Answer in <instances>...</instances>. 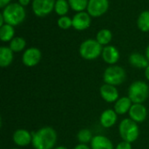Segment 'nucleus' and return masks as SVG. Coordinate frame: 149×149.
I'll return each mask as SVG.
<instances>
[{"instance_id": "f03ea898", "label": "nucleus", "mask_w": 149, "mask_h": 149, "mask_svg": "<svg viewBox=\"0 0 149 149\" xmlns=\"http://www.w3.org/2000/svg\"><path fill=\"white\" fill-rule=\"evenodd\" d=\"M2 15L4 18L5 24L16 26L20 25L26 17L24 7L18 3H10L3 9Z\"/></svg>"}, {"instance_id": "4468645a", "label": "nucleus", "mask_w": 149, "mask_h": 149, "mask_svg": "<svg viewBox=\"0 0 149 149\" xmlns=\"http://www.w3.org/2000/svg\"><path fill=\"white\" fill-rule=\"evenodd\" d=\"M101 57L107 64H109L110 66L116 65L120 60V52L114 46L108 45L103 47Z\"/></svg>"}, {"instance_id": "1a4fd4ad", "label": "nucleus", "mask_w": 149, "mask_h": 149, "mask_svg": "<svg viewBox=\"0 0 149 149\" xmlns=\"http://www.w3.org/2000/svg\"><path fill=\"white\" fill-rule=\"evenodd\" d=\"M42 59V53L37 47H29L25 49L22 55V62L28 68L37 66Z\"/></svg>"}, {"instance_id": "5701e85b", "label": "nucleus", "mask_w": 149, "mask_h": 149, "mask_svg": "<svg viewBox=\"0 0 149 149\" xmlns=\"http://www.w3.org/2000/svg\"><path fill=\"white\" fill-rule=\"evenodd\" d=\"M26 47V41L22 37H15L10 41L9 47L12 50L13 53H19L24 50Z\"/></svg>"}, {"instance_id": "f3484780", "label": "nucleus", "mask_w": 149, "mask_h": 149, "mask_svg": "<svg viewBox=\"0 0 149 149\" xmlns=\"http://www.w3.org/2000/svg\"><path fill=\"white\" fill-rule=\"evenodd\" d=\"M132 105L133 102L128 97H121L114 103L113 110L118 115H124L129 112Z\"/></svg>"}, {"instance_id": "2f4dec72", "label": "nucleus", "mask_w": 149, "mask_h": 149, "mask_svg": "<svg viewBox=\"0 0 149 149\" xmlns=\"http://www.w3.org/2000/svg\"><path fill=\"white\" fill-rule=\"evenodd\" d=\"M144 74H145V76L146 78L149 81V65L145 68V71H144Z\"/></svg>"}, {"instance_id": "2eb2a0df", "label": "nucleus", "mask_w": 149, "mask_h": 149, "mask_svg": "<svg viewBox=\"0 0 149 149\" xmlns=\"http://www.w3.org/2000/svg\"><path fill=\"white\" fill-rule=\"evenodd\" d=\"M118 114L113 109H107L100 114V122L104 128H111L116 124Z\"/></svg>"}, {"instance_id": "a878e982", "label": "nucleus", "mask_w": 149, "mask_h": 149, "mask_svg": "<svg viewBox=\"0 0 149 149\" xmlns=\"http://www.w3.org/2000/svg\"><path fill=\"white\" fill-rule=\"evenodd\" d=\"M70 8L76 12L85 11L86 10L89 0H67Z\"/></svg>"}, {"instance_id": "0eeeda50", "label": "nucleus", "mask_w": 149, "mask_h": 149, "mask_svg": "<svg viewBox=\"0 0 149 149\" xmlns=\"http://www.w3.org/2000/svg\"><path fill=\"white\" fill-rule=\"evenodd\" d=\"M56 0H32L31 9L38 17H45L50 14L55 6Z\"/></svg>"}, {"instance_id": "dca6fc26", "label": "nucleus", "mask_w": 149, "mask_h": 149, "mask_svg": "<svg viewBox=\"0 0 149 149\" xmlns=\"http://www.w3.org/2000/svg\"><path fill=\"white\" fill-rule=\"evenodd\" d=\"M90 148L91 149H115L110 139L100 134L93 136L90 143Z\"/></svg>"}, {"instance_id": "412c9836", "label": "nucleus", "mask_w": 149, "mask_h": 149, "mask_svg": "<svg viewBox=\"0 0 149 149\" xmlns=\"http://www.w3.org/2000/svg\"><path fill=\"white\" fill-rule=\"evenodd\" d=\"M113 33L109 29H101L96 34V40L103 47L108 46L109 43L112 41Z\"/></svg>"}, {"instance_id": "9b49d317", "label": "nucleus", "mask_w": 149, "mask_h": 149, "mask_svg": "<svg viewBox=\"0 0 149 149\" xmlns=\"http://www.w3.org/2000/svg\"><path fill=\"white\" fill-rule=\"evenodd\" d=\"M100 94L102 99L107 103H115L119 98V90L116 86L104 83L100 88Z\"/></svg>"}, {"instance_id": "b1692460", "label": "nucleus", "mask_w": 149, "mask_h": 149, "mask_svg": "<svg viewBox=\"0 0 149 149\" xmlns=\"http://www.w3.org/2000/svg\"><path fill=\"white\" fill-rule=\"evenodd\" d=\"M69 9L70 5L67 0H56L54 11L58 16H65L69 11Z\"/></svg>"}, {"instance_id": "f8f14e48", "label": "nucleus", "mask_w": 149, "mask_h": 149, "mask_svg": "<svg viewBox=\"0 0 149 149\" xmlns=\"http://www.w3.org/2000/svg\"><path fill=\"white\" fill-rule=\"evenodd\" d=\"M12 141L17 147H26L32 142V133L26 129H17L13 133Z\"/></svg>"}, {"instance_id": "6ab92c4d", "label": "nucleus", "mask_w": 149, "mask_h": 149, "mask_svg": "<svg viewBox=\"0 0 149 149\" xmlns=\"http://www.w3.org/2000/svg\"><path fill=\"white\" fill-rule=\"evenodd\" d=\"M14 59V53L9 47H0V66L2 68L9 67Z\"/></svg>"}, {"instance_id": "f704fd0d", "label": "nucleus", "mask_w": 149, "mask_h": 149, "mask_svg": "<svg viewBox=\"0 0 149 149\" xmlns=\"http://www.w3.org/2000/svg\"><path fill=\"white\" fill-rule=\"evenodd\" d=\"M53 149H68L66 147H64V146H58V147H56L55 148Z\"/></svg>"}, {"instance_id": "7ed1b4c3", "label": "nucleus", "mask_w": 149, "mask_h": 149, "mask_svg": "<svg viewBox=\"0 0 149 149\" xmlns=\"http://www.w3.org/2000/svg\"><path fill=\"white\" fill-rule=\"evenodd\" d=\"M119 133L122 141L134 143L140 136V128L136 122L127 118L120 121L119 125Z\"/></svg>"}, {"instance_id": "ddd939ff", "label": "nucleus", "mask_w": 149, "mask_h": 149, "mask_svg": "<svg viewBox=\"0 0 149 149\" xmlns=\"http://www.w3.org/2000/svg\"><path fill=\"white\" fill-rule=\"evenodd\" d=\"M128 115L129 118L137 124L142 123L148 117V110L143 104H133Z\"/></svg>"}, {"instance_id": "a211bd4d", "label": "nucleus", "mask_w": 149, "mask_h": 149, "mask_svg": "<svg viewBox=\"0 0 149 149\" xmlns=\"http://www.w3.org/2000/svg\"><path fill=\"white\" fill-rule=\"evenodd\" d=\"M129 64L135 68H146L149 65V61L146 55L140 53H133L128 58Z\"/></svg>"}, {"instance_id": "393cba45", "label": "nucleus", "mask_w": 149, "mask_h": 149, "mask_svg": "<svg viewBox=\"0 0 149 149\" xmlns=\"http://www.w3.org/2000/svg\"><path fill=\"white\" fill-rule=\"evenodd\" d=\"M93 138V136L92 131L89 129H86V128L81 129L77 134V139L80 144L87 145L88 143H91Z\"/></svg>"}, {"instance_id": "4be33fe9", "label": "nucleus", "mask_w": 149, "mask_h": 149, "mask_svg": "<svg viewBox=\"0 0 149 149\" xmlns=\"http://www.w3.org/2000/svg\"><path fill=\"white\" fill-rule=\"evenodd\" d=\"M137 26L143 32H149V11H143L139 15L137 19Z\"/></svg>"}, {"instance_id": "bb28decb", "label": "nucleus", "mask_w": 149, "mask_h": 149, "mask_svg": "<svg viewBox=\"0 0 149 149\" xmlns=\"http://www.w3.org/2000/svg\"><path fill=\"white\" fill-rule=\"evenodd\" d=\"M57 23H58V27L63 29V30H67V29H69L70 27L72 26V19L68 16L59 17Z\"/></svg>"}, {"instance_id": "9d476101", "label": "nucleus", "mask_w": 149, "mask_h": 149, "mask_svg": "<svg viewBox=\"0 0 149 149\" xmlns=\"http://www.w3.org/2000/svg\"><path fill=\"white\" fill-rule=\"evenodd\" d=\"M92 17L87 11L77 12L72 18V27L77 31H84L87 29L92 23Z\"/></svg>"}, {"instance_id": "72a5a7b5", "label": "nucleus", "mask_w": 149, "mask_h": 149, "mask_svg": "<svg viewBox=\"0 0 149 149\" xmlns=\"http://www.w3.org/2000/svg\"><path fill=\"white\" fill-rule=\"evenodd\" d=\"M145 55H146V57L148 58V61H149V44H148V46L147 47V48H146Z\"/></svg>"}, {"instance_id": "423d86ee", "label": "nucleus", "mask_w": 149, "mask_h": 149, "mask_svg": "<svg viewBox=\"0 0 149 149\" xmlns=\"http://www.w3.org/2000/svg\"><path fill=\"white\" fill-rule=\"evenodd\" d=\"M127 78L126 70L119 65H112L107 67L103 73V80L105 83L118 86L122 84Z\"/></svg>"}, {"instance_id": "6e6552de", "label": "nucleus", "mask_w": 149, "mask_h": 149, "mask_svg": "<svg viewBox=\"0 0 149 149\" xmlns=\"http://www.w3.org/2000/svg\"><path fill=\"white\" fill-rule=\"evenodd\" d=\"M109 8L108 0H89L86 11L93 18L104 15Z\"/></svg>"}, {"instance_id": "c85d7f7f", "label": "nucleus", "mask_w": 149, "mask_h": 149, "mask_svg": "<svg viewBox=\"0 0 149 149\" xmlns=\"http://www.w3.org/2000/svg\"><path fill=\"white\" fill-rule=\"evenodd\" d=\"M73 149H91V148L88 146V145H86V144H80L79 143L78 145H76L74 147Z\"/></svg>"}, {"instance_id": "aec40b11", "label": "nucleus", "mask_w": 149, "mask_h": 149, "mask_svg": "<svg viewBox=\"0 0 149 149\" xmlns=\"http://www.w3.org/2000/svg\"><path fill=\"white\" fill-rule=\"evenodd\" d=\"M15 38V29L14 26L4 24L0 27V39L3 42L11 41V40Z\"/></svg>"}, {"instance_id": "cd10ccee", "label": "nucleus", "mask_w": 149, "mask_h": 149, "mask_svg": "<svg viewBox=\"0 0 149 149\" xmlns=\"http://www.w3.org/2000/svg\"><path fill=\"white\" fill-rule=\"evenodd\" d=\"M115 149H133L132 148V143L122 141L119 144H117V146L115 147Z\"/></svg>"}, {"instance_id": "39448f33", "label": "nucleus", "mask_w": 149, "mask_h": 149, "mask_svg": "<svg viewBox=\"0 0 149 149\" xmlns=\"http://www.w3.org/2000/svg\"><path fill=\"white\" fill-rule=\"evenodd\" d=\"M149 96V86L143 81H135L128 88V97L133 104H143Z\"/></svg>"}, {"instance_id": "20e7f679", "label": "nucleus", "mask_w": 149, "mask_h": 149, "mask_svg": "<svg viewBox=\"0 0 149 149\" xmlns=\"http://www.w3.org/2000/svg\"><path fill=\"white\" fill-rule=\"evenodd\" d=\"M103 47H102L96 40L88 39L80 44L79 52L83 59L93 61L101 55Z\"/></svg>"}, {"instance_id": "7c9ffc66", "label": "nucleus", "mask_w": 149, "mask_h": 149, "mask_svg": "<svg viewBox=\"0 0 149 149\" xmlns=\"http://www.w3.org/2000/svg\"><path fill=\"white\" fill-rule=\"evenodd\" d=\"M30 2H31V0H17V3H18L20 5H22L23 7L27 6V5L30 4Z\"/></svg>"}, {"instance_id": "c9c22d12", "label": "nucleus", "mask_w": 149, "mask_h": 149, "mask_svg": "<svg viewBox=\"0 0 149 149\" xmlns=\"http://www.w3.org/2000/svg\"><path fill=\"white\" fill-rule=\"evenodd\" d=\"M12 149H19V148H12Z\"/></svg>"}, {"instance_id": "f257e3e1", "label": "nucleus", "mask_w": 149, "mask_h": 149, "mask_svg": "<svg viewBox=\"0 0 149 149\" xmlns=\"http://www.w3.org/2000/svg\"><path fill=\"white\" fill-rule=\"evenodd\" d=\"M58 134L52 126H44L32 133L31 145L34 149H53L56 148Z\"/></svg>"}, {"instance_id": "473e14b6", "label": "nucleus", "mask_w": 149, "mask_h": 149, "mask_svg": "<svg viewBox=\"0 0 149 149\" xmlns=\"http://www.w3.org/2000/svg\"><path fill=\"white\" fill-rule=\"evenodd\" d=\"M4 24H5V21H4V18H3V17L2 13H1V14H0V27H1V26H3Z\"/></svg>"}, {"instance_id": "c756f323", "label": "nucleus", "mask_w": 149, "mask_h": 149, "mask_svg": "<svg viewBox=\"0 0 149 149\" xmlns=\"http://www.w3.org/2000/svg\"><path fill=\"white\" fill-rule=\"evenodd\" d=\"M10 4V0H0V8L3 9Z\"/></svg>"}]
</instances>
